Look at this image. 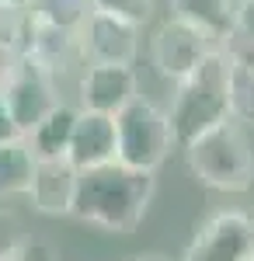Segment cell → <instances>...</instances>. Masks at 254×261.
<instances>
[{"label":"cell","mask_w":254,"mask_h":261,"mask_svg":"<svg viewBox=\"0 0 254 261\" xmlns=\"http://www.w3.org/2000/svg\"><path fill=\"white\" fill-rule=\"evenodd\" d=\"M115 136H118L115 161L133 167V171H146V174H157V167L177 146L167 112L157 108L154 101H146L143 94L133 98L115 115Z\"/></svg>","instance_id":"277c9868"},{"label":"cell","mask_w":254,"mask_h":261,"mask_svg":"<svg viewBox=\"0 0 254 261\" xmlns=\"http://www.w3.org/2000/svg\"><path fill=\"white\" fill-rule=\"evenodd\" d=\"M24 223L11 213V209H0V261H7L21 244H24Z\"/></svg>","instance_id":"ffe728a7"},{"label":"cell","mask_w":254,"mask_h":261,"mask_svg":"<svg viewBox=\"0 0 254 261\" xmlns=\"http://www.w3.org/2000/svg\"><path fill=\"white\" fill-rule=\"evenodd\" d=\"M7 261H59V251L42 237H24V244Z\"/></svg>","instance_id":"44dd1931"},{"label":"cell","mask_w":254,"mask_h":261,"mask_svg":"<svg viewBox=\"0 0 254 261\" xmlns=\"http://www.w3.org/2000/svg\"><path fill=\"white\" fill-rule=\"evenodd\" d=\"M0 101L7 108V115L14 119L21 136H28L53 108L59 105L56 94V77H49L42 66L21 56L18 66L11 70V77L0 84Z\"/></svg>","instance_id":"5b68a950"},{"label":"cell","mask_w":254,"mask_h":261,"mask_svg":"<svg viewBox=\"0 0 254 261\" xmlns=\"http://www.w3.org/2000/svg\"><path fill=\"white\" fill-rule=\"evenodd\" d=\"M226 108L237 125H254V73L230 66V84H226Z\"/></svg>","instance_id":"e0dca14e"},{"label":"cell","mask_w":254,"mask_h":261,"mask_svg":"<svg viewBox=\"0 0 254 261\" xmlns=\"http://www.w3.org/2000/svg\"><path fill=\"white\" fill-rule=\"evenodd\" d=\"M77 167L59 157V161H35V174L28 185V199L42 216H70L73 192H77Z\"/></svg>","instance_id":"7c38bea8"},{"label":"cell","mask_w":254,"mask_h":261,"mask_svg":"<svg viewBox=\"0 0 254 261\" xmlns=\"http://www.w3.org/2000/svg\"><path fill=\"white\" fill-rule=\"evenodd\" d=\"M73 122H77V108L66 105V101H59L56 108L24 136V143H28L32 153H35V161H59V157H66Z\"/></svg>","instance_id":"4fadbf2b"},{"label":"cell","mask_w":254,"mask_h":261,"mask_svg":"<svg viewBox=\"0 0 254 261\" xmlns=\"http://www.w3.org/2000/svg\"><path fill=\"white\" fill-rule=\"evenodd\" d=\"M24 56L42 66L49 77L66 73L80 60V35L70 28H59L49 21H39L28 14V35H24Z\"/></svg>","instance_id":"8fae6325"},{"label":"cell","mask_w":254,"mask_h":261,"mask_svg":"<svg viewBox=\"0 0 254 261\" xmlns=\"http://www.w3.org/2000/svg\"><path fill=\"white\" fill-rule=\"evenodd\" d=\"M157 192V178L146 171H133L125 164H105L77 174V192L70 216L91 223L108 233H133Z\"/></svg>","instance_id":"6da1fadb"},{"label":"cell","mask_w":254,"mask_h":261,"mask_svg":"<svg viewBox=\"0 0 254 261\" xmlns=\"http://www.w3.org/2000/svg\"><path fill=\"white\" fill-rule=\"evenodd\" d=\"M133 98H139V77L133 66L91 63L80 77V108L84 112L118 115Z\"/></svg>","instance_id":"9c48e42d"},{"label":"cell","mask_w":254,"mask_h":261,"mask_svg":"<svg viewBox=\"0 0 254 261\" xmlns=\"http://www.w3.org/2000/svg\"><path fill=\"white\" fill-rule=\"evenodd\" d=\"M115 153H118L115 115L77 108V122H73L70 146H66V161L73 164L77 171H91V167L115 164Z\"/></svg>","instance_id":"30bf717a"},{"label":"cell","mask_w":254,"mask_h":261,"mask_svg":"<svg viewBox=\"0 0 254 261\" xmlns=\"http://www.w3.org/2000/svg\"><path fill=\"white\" fill-rule=\"evenodd\" d=\"M226 84H230V63L219 53V45L181 84H174V101L167 108V122H171L177 146H188L206 129L230 119Z\"/></svg>","instance_id":"7a4b0ae2"},{"label":"cell","mask_w":254,"mask_h":261,"mask_svg":"<svg viewBox=\"0 0 254 261\" xmlns=\"http://www.w3.org/2000/svg\"><path fill=\"white\" fill-rule=\"evenodd\" d=\"M32 0H0V7H18V11H28Z\"/></svg>","instance_id":"d4e9b609"},{"label":"cell","mask_w":254,"mask_h":261,"mask_svg":"<svg viewBox=\"0 0 254 261\" xmlns=\"http://www.w3.org/2000/svg\"><path fill=\"white\" fill-rule=\"evenodd\" d=\"M129 261H171L167 254H160V251H146V254H133Z\"/></svg>","instance_id":"cb8c5ba5"},{"label":"cell","mask_w":254,"mask_h":261,"mask_svg":"<svg viewBox=\"0 0 254 261\" xmlns=\"http://www.w3.org/2000/svg\"><path fill=\"white\" fill-rule=\"evenodd\" d=\"M91 11L101 14H115L122 21H133V24H146L154 18V0H91Z\"/></svg>","instance_id":"ac0fdd59"},{"label":"cell","mask_w":254,"mask_h":261,"mask_svg":"<svg viewBox=\"0 0 254 261\" xmlns=\"http://www.w3.org/2000/svg\"><path fill=\"white\" fill-rule=\"evenodd\" d=\"M171 11L216 45L234 32V0H171Z\"/></svg>","instance_id":"5bb4252c"},{"label":"cell","mask_w":254,"mask_h":261,"mask_svg":"<svg viewBox=\"0 0 254 261\" xmlns=\"http://www.w3.org/2000/svg\"><path fill=\"white\" fill-rule=\"evenodd\" d=\"M188 171L206 188L216 192H247L254 185V143L244 125L234 119L206 129L202 136L181 146Z\"/></svg>","instance_id":"3957f363"},{"label":"cell","mask_w":254,"mask_h":261,"mask_svg":"<svg viewBox=\"0 0 254 261\" xmlns=\"http://www.w3.org/2000/svg\"><path fill=\"white\" fill-rule=\"evenodd\" d=\"M234 28L254 35V0H234Z\"/></svg>","instance_id":"7402d4cb"},{"label":"cell","mask_w":254,"mask_h":261,"mask_svg":"<svg viewBox=\"0 0 254 261\" xmlns=\"http://www.w3.org/2000/svg\"><path fill=\"white\" fill-rule=\"evenodd\" d=\"M213 49H216V42L206 39L198 28L171 18L157 28L154 42H150V63H154V70L164 81L181 84Z\"/></svg>","instance_id":"52a82bcc"},{"label":"cell","mask_w":254,"mask_h":261,"mask_svg":"<svg viewBox=\"0 0 254 261\" xmlns=\"http://www.w3.org/2000/svg\"><path fill=\"white\" fill-rule=\"evenodd\" d=\"M32 174H35V153L24 143V136L0 143V199L28 195Z\"/></svg>","instance_id":"9a60e30c"},{"label":"cell","mask_w":254,"mask_h":261,"mask_svg":"<svg viewBox=\"0 0 254 261\" xmlns=\"http://www.w3.org/2000/svg\"><path fill=\"white\" fill-rule=\"evenodd\" d=\"M181 261H254V216L240 209L209 216Z\"/></svg>","instance_id":"8992f818"},{"label":"cell","mask_w":254,"mask_h":261,"mask_svg":"<svg viewBox=\"0 0 254 261\" xmlns=\"http://www.w3.org/2000/svg\"><path fill=\"white\" fill-rule=\"evenodd\" d=\"M77 35H80V56L87 63L133 66L139 56V24L122 21L115 14L91 11Z\"/></svg>","instance_id":"ba28073f"},{"label":"cell","mask_w":254,"mask_h":261,"mask_svg":"<svg viewBox=\"0 0 254 261\" xmlns=\"http://www.w3.org/2000/svg\"><path fill=\"white\" fill-rule=\"evenodd\" d=\"M28 14L39 21H49V24H59V28L80 32V24L91 14V0H32Z\"/></svg>","instance_id":"2e32d148"},{"label":"cell","mask_w":254,"mask_h":261,"mask_svg":"<svg viewBox=\"0 0 254 261\" xmlns=\"http://www.w3.org/2000/svg\"><path fill=\"white\" fill-rule=\"evenodd\" d=\"M21 133H18V125H14V119L7 115V108H4V101H0V143H11V140H18Z\"/></svg>","instance_id":"603a6c76"},{"label":"cell","mask_w":254,"mask_h":261,"mask_svg":"<svg viewBox=\"0 0 254 261\" xmlns=\"http://www.w3.org/2000/svg\"><path fill=\"white\" fill-rule=\"evenodd\" d=\"M219 53L226 56V63L234 70H244V73H254V35H244V32H230L226 39L219 42Z\"/></svg>","instance_id":"d6986e66"}]
</instances>
